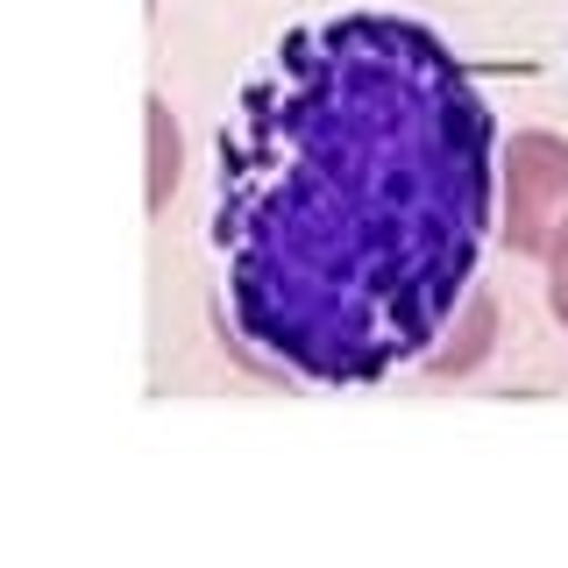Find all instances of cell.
I'll return each instance as SVG.
<instances>
[{
  "instance_id": "obj_1",
  "label": "cell",
  "mask_w": 568,
  "mask_h": 568,
  "mask_svg": "<svg viewBox=\"0 0 568 568\" xmlns=\"http://www.w3.org/2000/svg\"><path fill=\"white\" fill-rule=\"evenodd\" d=\"M497 213V121L448 36L405 14L284 29L213 150L221 320L248 363L369 390L426 363Z\"/></svg>"
},
{
  "instance_id": "obj_2",
  "label": "cell",
  "mask_w": 568,
  "mask_h": 568,
  "mask_svg": "<svg viewBox=\"0 0 568 568\" xmlns=\"http://www.w3.org/2000/svg\"><path fill=\"white\" fill-rule=\"evenodd\" d=\"M497 200H505V248L511 256H540L555 248L568 221V135L555 129H519L497 150Z\"/></svg>"
},
{
  "instance_id": "obj_3",
  "label": "cell",
  "mask_w": 568,
  "mask_h": 568,
  "mask_svg": "<svg viewBox=\"0 0 568 568\" xmlns=\"http://www.w3.org/2000/svg\"><path fill=\"white\" fill-rule=\"evenodd\" d=\"M142 129H150V213H164L178 192V171H185V135H178L164 93H142Z\"/></svg>"
},
{
  "instance_id": "obj_4",
  "label": "cell",
  "mask_w": 568,
  "mask_h": 568,
  "mask_svg": "<svg viewBox=\"0 0 568 568\" xmlns=\"http://www.w3.org/2000/svg\"><path fill=\"white\" fill-rule=\"evenodd\" d=\"M462 306H469V327H462L448 348H426V369H434V377H462V369H476V363L490 355V327H497L490 298H484V292H469Z\"/></svg>"
},
{
  "instance_id": "obj_5",
  "label": "cell",
  "mask_w": 568,
  "mask_h": 568,
  "mask_svg": "<svg viewBox=\"0 0 568 568\" xmlns=\"http://www.w3.org/2000/svg\"><path fill=\"white\" fill-rule=\"evenodd\" d=\"M547 313L568 327V221H561V235L555 248H547Z\"/></svg>"
}]
</instances>
